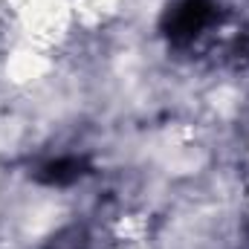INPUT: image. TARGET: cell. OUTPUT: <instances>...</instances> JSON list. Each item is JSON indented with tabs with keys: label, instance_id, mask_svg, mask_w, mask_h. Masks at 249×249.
Listing matches in <instances>:
<instances>
[{
	"label": "cell",
	"instance_id": "obj_1",
	"mask_svg": "<svg viewBox=\"0 0 249 249\" xmlns=\"http://www.w3.org/2000/svg\"><path fill=\"white\" fill-rule=\"evenodd\" d=\"M212 18H214L212 0H177L165 12L162 32L168 35L171 44H188L212 23Z\"/></svg>",
	"mask_w": 249,
	"mask_h": 249
},
{
	"label": "cell",
	"instance_id": "obj_2",
	"mask_svg": "<svg viewBox=\"0 0 249 249\" xmlns=\"http://www.w3.org/2000/svg\"><path fill=\"white\" fill-rule=\"evenodd\" d=\"M87 174V162L78 160V157H61L55 162H47L41 171H38V183H47V186H70L75 180H81Z\"/></svg>",
	"mask_w": 249,
	"mask_h": 249
},
{
	"label": "cell",
	"instance_id": "obj_3",
	"mask_svg": "<svg viewBox=\"0 0 249 249\" xmlns=\"http://www.w3.org/2000/svg\"><path fill=\"white\" fill-rule=\"evenodd\" d=\"M235 55H238V61L241 64H249V32L238 41V50H235Z\"/></svg>",
	"mask_w": 249,
	"mask_h": 249
}]
</instances>
